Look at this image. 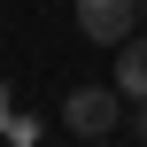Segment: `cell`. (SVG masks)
<instances>
[{
  "mask_svg": "<svg viewBox=\"0 0 147 147\" xmlns=\"http://www.w3.org/2000/svg\"><path fill=\"white\" fill-rule=\"evenodd\" d=\"M62 124H70L78 140H109V132L124 124V93H116V78H109V85H78V93L62 101Z\"/></svg>",
  "mask_w": 147,
  "mask_h": 147,
  "instance_id": "cell-1",
  "label": "cell"
},
{
  "mask_svg": "<svg viewBox=\"0 0 147 147\" xmlns=\"http://www.w3.org/2000/svg\"><path fill=\"white\" fill-rule=\"evenodd\" d=\"M140 0H78V31L93 39V47H124L132 31H140Z\"/></svg>",
  "mask_w": 147,
  "mask_h": 147,
  "instance_id": "cell-2",
  "label": "cell"
},
{
  "mask_svg": "<svg viewBox=\"0 0 147 147\" xmlns=\"http://www.w3.org/2000/svg\"><path fill=\"white\" fill-rule=\"evenodd\" d=\"M116 93L124 101H147V31H132L116 47Z\"/></svg>",
  "mask_w": 147,
  "mask_h": 147,
  "instance_id": "cell-3",
  "label": "cell"
},
{
  "mask_svg": "<svg viewBox=\"0 0 147 147\" xmlns=\"http://www.w3.org/2000/svg\"><path fill=\"white\" fill-rule=\"evenodd\" d=\"M0 140H16V147H31V140H39V116H8V124H0Z\"/></svg>",
  "mask_w": 147,
  "mask_h": 147,
  "instance_id": "cell-4",
  "label": "cell"
},
{
  "mask_svg": "<svg viewBox=\"0 0 147 147\" xmlns=\"http://www.w3.org/2000/svg\"><path fill=\"white\" fill-rule=\"evenodd\" d=\"M132 140L147 147V101H132Z\"/></svg>",
  "mask_w": 147,
  "mask_h": 147,
  "instance_id": "cell-5",
  "label": "cell"
},
{
  "mask_svg": "<svg viewBox=\"0 0 147 147\" xmlns=\"http://www.w3.org/2000/svg\"><path fill=\"white\" fill-rule=\"evenodd\" d=\"M0 124H8V93H0Z\"/></svg>",
  "mask_w": 147,
  "mask_h": 147,
  "instance_id": "cell-6",
  "label": "cell"
},
{
  "mask_svg": "<svg viewBox=\"0 0 147 147\" xmlns=\"http://www.w3.org/2000/svg\"><path fill=\"white\" fill-rule=\"evenodd\" d=\"M78 147H109V140H78Z\"/></svg>",
  "mask_w": 147,
  "mask_h": 147,
  "instance_id": "cell-7",
  "label": "cell"
},
{
  "mask_svg": "<svg viewBox=\"0 0 147 147\" xmlns=\"http://www.w3.org/2000/svg\"><path fill=\"white\" fill-rule=\"evenodd\" d=\"M140 8H147V0H140Z\"/></svg>",
  "mask_w": 147,
  "mask_h": 147,
  "instance_id": "cell-8",
  "label": "cell"
}]
</instances>
